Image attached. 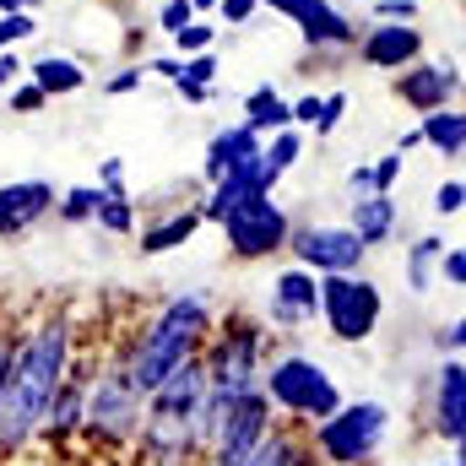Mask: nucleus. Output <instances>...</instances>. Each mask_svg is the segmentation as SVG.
<instances>
[{"label":"nucleus","mask_w":466,"mask_h":466,"mask_svg":"<svg viewBox=\"0 0 466 466\" xmlns=\"http://www.w3.org/2000/svg\"><path fill=\"white\" fill-rule=\"evenodd\" d=\"M71 352H76L71 309H55V315L33 320L27 331H16L5 374H0V461H11L38 434V418H44L49 396L60 390Z\"/></svg>","instance_id":"nucleus-1"},{"label":"nucleus","mask_w":466,"mask_h":466,"mask_svg":"<svg viewBox=\"0 0 466 466\" xmlns=\"http://www.w3.org/2000/svg\"><path fill=\"white\" fill-rule=\"evenodd\" d=\"M207 331H212V299L207 293H174V299H163L157 315L130 337V348L119 352L125 380L147 396L163 374H174L185 358L201 352Z\"/></svg>","instance_id":"nucleus-2"},{"label":"nucleus","mask_w":466,"mask_h":466,"mask_svg":"<svg viewBox=\"0 0 466 466\" xmlns=\"http://www.w3.org/2000/svg\"><path fill=\"white\" fill-rule=\"evenodd\" d=\"M260 390L271 401V412H282L277 423H293V429H309L320 418H331L348 396L342 385L331 380V369L315 358V352H282V358H266L260 369Z\"/></svg>","instance_id":"nucleus-3"},{"label":"nucleus","mask_w":466,"mask_h":466,"mask_svg":"<svg viewBox=\"0 0 466 466\" xmlns=\"http://www.w3.org/2000/svg\"><path fill=\"white\" fill-rule=\"evenodd\" d=\"M266 358H271V331H266L260 320H249V315H228V320H218V326L207 331V342H201L207 390L223 396V401L244 396V390H255Z\"/></svg>","instance_id":"nucleus-4"},{"label":"nucleus","mask_w":466,"mask_h":466,"mask_svg":"<svg viewBox=\"0 0 466 466\" xmlns=\"http://www.w3.org/2000/svg\"><path fill=\"white\" fill-rule=\"evenodd\" d=\"M304 440L326 466H369L390 440V407L385 401H342L331 418L309 423Z\"/></svg>","instance_id":"nucleus-5"},{"label":"nucleus","mask_w":466,"mask_h":466,"mask_svg":"<svg viewBox=\"0 0 466 466\" xmlns=\"http://www.w3.org/2000/svg\"><path fill=\"white\" fill-rule=\"evenodd\" d=\"M136 429H141V390L125 380V369H119V358H115L109 369H98V374L87 380L82 434H87L93 445L115 451V445H130V440H136Z\"/></svg>","instance_id":"nucleus-6"},{"label":"nucleus","mask_w":466,"mask_h":466,"mask_svg":"<svg viewBox=\"0 0 466 466\" xmlns=\"http://www.w3.org/2000/svg\"><path fill=\"white\" fill-rule=\"evenodd\" d=\"M320 320L337 342H369L385 320V293L363 271H331L320 277Z\"/></svg>","instance_id":"nucleus-7"},{"label":"nucleus","mask_w":466,"mask_h":466,"mask_svg":"<svg viewBox=\"0 0 466 466\" xmlns=\"http://www.w3.org/2000/svg\"><path fill=\"white\" fill-rule=\"evenodd\" d=\"M218 228L228 238L233 260H271V255L288 249L293 218H288V207L277 201V190H260V196H244Z\"/></svg>","instance_id":"nucleus-8"},{"label":"nucleus","mask_w":466,"mask_h":466,"mask_svg":"<svg viewBox=\"0 0 466 466\" xmlns=\"http://www.w3.org/2000/svg\"><path fill=\"white\" fill-rule=\"evenodd\" d=\"M271 423H277V412H271V401H266V390H260V385H255V390H244V396H233L201 461L238 466L255 445H260V440H266V434H271Z\"/></svg>","instance_id":"nucleus-9"},{"label":"nucleus","mask_w":466,"mask_h":466,"mask_svg":"<svg viewBox=\"0 0 466 466\" xmlns=\"http://www.w3.org/2000/svg\"><path fill=\"white\" fill-rule=\"evenodd\" d=\"M288 255L299 266H309L315 277H331V271H363V244L348 223H293L288 233Z\"/></svg>","instance_id":"nucleus-10"},{"label":"nucleus","mask_w":466,"mask_h":466,"mask_svg":"<svg viewBox=\"0 0 466 466\" xmlns=\"http://www.w3.org/2000/svg\"><path fill=\"white\" fill-rule=\"evenodd\" d=\"M266 11H277V16H288L293 27H299V38L309 44V49H331V55H342L358 44V22H352L342 5H331V0H260Z\"/></svg>","instance_id":"nucleus-11"},{"label":"nucleus","mask_w":466,"mask_h":466,"mask_svg":"<svg viewBox=\"0 0 466 466\" xmlns=\"http://www.w3.org/2000/svg\"><path fill=\"white\" fill-rule=\"evenodd\" d=\"M396 98L412 115H434L461 98V66L456 60H412L396 71Z\"/></svg>","instance_id":"nucleus-12"},{"label":"nucleus","mask_w":466,"mask_h":466,"mask_svg":"<svg viewBox=\"0 0 466 466\" xmlns=\"http://www.w3.org/2000/svg\"><path fill=\"white\" fill-rule=\"evenodd\" d=\"M352 49L369 71H401V66L423 60V27L418 22H369Z\"/></svg>","instance_id":"nucleus-13"},{"label":"nucleus","mask_w":466,"mask_h":466,"mask_svg":"<svg viewBox=\"0 0 466 466\" xmlns=\"http://www.w3.org/2000/svg\"><path fill=\"white\" fill-rule=\"evenodd\" d=\"M309 320H320V277L293 260V266H282L271 277V326L299 331Z\"/></svg>","instance_id":"nucleus-14"},{"label":"nucleus","mask_w":466,"mask_h":466,"mask_svg":"<svg viewBox=\"0 0 466 466\" xmlns=\"http://www.w3.org/2000/svg\"><path fill=\"white\" fill-rule=\"evenodd\" d=\"M55 196L60 190L49 179H11V185H0V244L38 228L55 212Z\"/></svg>","instance_id":"nucleus-15"},{"label":"nucleus","mask_w":466,"mask_h":466,"mask_svg":"<svg viewBox=\"0 0 466 466\" xmlns=\"http://www.w3.org/2000/svg\"><path fill=\"white\" fill-rule=\"evenodd\" d=\"M429 418H434V434H440L451 451H461V434H466V363L461 358H440Z\"/></svg>","instance_id":"nucleus-16"},{"label":"nucleus","mask_w":466,"mask_h":466,"mask_svg":"<svg viewBox=\"0 0 466 466\" xmlns=\"http://www.w3.org/2000/svg\"><path fill=\"white\" fill-rule=\"evenodd\" d=\"M348 228L358 233L363 249L390 244L396 228H401V207H396V196H390V190H363V196H352L348 201Z\"/></svg>","instance_id":"nucleus-17"},{"label":"nucleus","mask_w":466,"mask_h":466,"mask_svg":"<svg viewBox=\"0 0 466 466\" xmlns=\"http://www.w3.org/2000/svg\"><path fill=\"white\" fill-rule=\"evenodd\" d=\"M260 141H266V136H255L244 119H233V125H223V130H212V141H207V157H201V174H207V185L228 179L233 168H244L249 157H260Z\"/></svg>","instance_id":"nucleus-18"},{"label":"nucleus","mask_w":466,"mask_h":466,"mask_svg":"<svg viewBox=\"0 0 466 466\" xmlns=\"http://www.w3.org/2000/svg\"><path fill=\"white\" fill-rule=\"evenodd\" d=\"M22 76H27L44 98H71V93L87 87V66H82L76 55H38V60L22 66Z\"/></svg>","instance_id":"nucleus-19"},{"label":"nucleus","mask_w":466,"mask_h":466,"mask_svg":"<svg viewBox=\"0 0 466 466\" xmlns=\"http://www.w3.org/2000/svg\"><path fill=\"white\" fill-rule=\"evenodd\" d=\"M201 233V212L196 207H174V212H163V218H152V223H141V255H168V249H179V244H190Z\"/></svg>","instance_id":"nucleus-20"},{"label":"nucleus","mask_w":466,"mask_h":466,"mask_svg":"<svg viewBox=\"0 0 466 466\" xmlns=\"http://www.w3.org/2000/svg\"><path fill=\"white\" fill-rule=\"evenodd\" d=\"M304 456H315L309 440H304V429H293V423H271V434H266V440H260L238 466H299Z\"/></svg>","instance_id":"nucleus-21"},{"label":"nucleus","mask_w":466,"mask_h":466,"mask_svg":"<svg viewBox=\"0 0 466 466\" xmlns=\"http://www.w3.org/2000/svg\"><path fill=\"white\" fill-rule=\"evenodd\" d=\"M418 136H423V147H434L440 157H461L466 152V115L456 104H445V109H434V115H418Z\"/></svg>","instance_id":"nucleus-22"},{"label":"nucleus","mask_w":466,"mask_h":466,"mask_svg":"<svg viewBox=\"0 0 466 466\" xmlns=\"http://www.w3.org/2000/svg\"><path fill=\"white\" fill-rule=\"evenodd\" d=\"M244 125H249L255 136H271V130H288V125H293V109H288V98H282L271 82H260V87L244 93Z\"/></svg>","instance_id":"nucleus-23"},{"label":"nucleus","mask_w":466,"mask_h":466,"mask_svg":"<svg viewBox=\"0 0 466 466\" xmlns=\"http://www.w3.org/2000/svg\"><path fill=\"white\" fill-rule=\"evenodd\" d=\"M93 228L115 233V238H130V233H136V201H130V190H125V185H98Z\"/></svg>","instance_id":"nucleus-24"},{"label":"nucleus","mask_w":466,"mask_h":466,"mask_svg":"<svg viewBox=\"0 0 466 466\" xmlns=\"http://www.w3.org/2000/svg\"><path fill=\"white\" fill-rule=\"evenodd\" d=\"M440 249H445L440 233H423V238L407 244V288L412 293H434V282H440Z\"/></svg>","instance_id":"nucleus-25"},{"label":"nucleus","mask_w":466,"mask_h":466,"mask_svg":"<svg viewBox=\"0 0 466 466\" xmlns=\"http://www.w3.org/2000/svg\"><path fill=\"white\" fill-rule=\"evenodd\" d=\"M260 157H266L277 174H293V168H299V157H304V130H299V125L271 130V136L260 141Z\"/></svg>","instance_id":"nucleus-26"},{"label":"nucleus","mask_w":466,"mask_h":466,"mask_svg":"<svg viewBox=\"0 0 466 466\" xmlns=\"http://www.w3.org/2000/svg\"><path fill=\"white\" fill-rule=\"evenodd\" d=\"M218 33H223V27H218L212 16H190V22H185V27L174 33V55L185 60V55H201V49H218Z\"/></svg>","instance_id":"nucleus-27"},{"label":"nucleus","mask_w":466,"mask_h":466,"mask_svg":"<svg viewBox=\"0 0 466 466\" xmlns=\"http://www.w3.org/2000/svg\"><path fill=\"white\" fill-rule=\"evenodd\" d=\"M93 207H98V185H71L55 196V218L60 223H93Z\"/></svg>","instance_id":"nucleus-28"},{"label":"nucleus","mask_w":466,"mask_h":466,"mask_svg":"<svg viewBox=\"0 0 466 466\" xmlns=\"http://www.w3.org/2000/svg\"><path fill=\"white\" fill-rule=\"evenodd\" d=\"M38 11H0V49H16L27 38H38Z\"/></svg>","instance_id":"nucleus-29"},{"label":"nucleus","mask_w":466,"mask_h":466,"mask_svg":"<svg viewBox=\"0 0 466 466\" xmlns=\"http://www.w3.org/2000/svg\"><path fill=\"white\" fill-rule=\"evenodd\" d=\"M218 49H201V55H185L179 60V76L174 82H207V87H218Z\"/></svg>","instance_id":"nucleus-30"},{"label":"nucleus","mask_w":466,"mask_h":466,"mask_svg":"<svg viewBox=\"0 0 466 466\" xmlns=\"http://www.w3.org/2000/svg\"><path fill=\"white\" fill-rule=\"evenodd\" d=\"M342 115H348V93H320V119H315L309 130H315V136L326 141V136H331V130L342 125Z\"/></svg>","instance_id":"nucleus-31"},{"label":"nucleus","mask_w":466,"mask_h":466,"mask_svg":"<svg viewBox=\"0 0 466 466\" xmlns=\"http://www.w3.org/2000/svg\"><path fill=\"white\" fill-rule=\"evenodd\" d=\"M396 179H401V152L390 147L385 157L369 163V185H374V190H396Z\"/></svg>","instance_id":"nucleus-32"},{"label":"nucleus","mask_w":466,"mask_h":466,"mask_svg":"<svg viewBox=\"0 0 466 466\" xmlns=\"http://www.w3.org/2000/svg\"><path fill=\"white\" fill-rule=\"evenodd\" d=\"M461 207H466V185L451 174V179L434 190V212H440V218H461Z\"/></svg>","instance_id":"nucleus-33"},{"label":"nucleus","mask_w":466,"mask_h":466,"mask_svg":"<svg viewBox=\"0 0 466 466\" xmlns=\"http://www.w3.org/2000/svg\"><path fill=\"white\" fill-rule=\"evenodd\" d=\"M141 82H147V66H119V71L104 76V93H109V98H125V93H136Z\"/></svg>","instance_id":"nucleus-34"},{"label":"nucleus","mask_w":466,"mask_h":466,"mask_svg":"<svg viewBox=\"0 0 466 466\" xmlns=\"http://www.w3.org/2000/svg\"><path fill=\"white\" fill-rule=\"evenodd\" d=\"M5 93H11V115H38V109L49 104V98H44V93H38V87H33L27 76H22V82H11Z\"/></svg>","instance_id":"nucleus-35"},{"label":"nucleus","mask_w":466,"mask_h":466,"mask_svg":"<svg viewBox=\"0 0 466 466\" xmlns=\"http://www.w3.org/2000/svg\"><path fill=\"white\" fill-rule=\"evenodd\" d=\"M440 282H445V288H461L466 282V249L461 244H445V249H440Z\"/></svg>","instance_id":"nucleus-36"},{"label":"nucleus","mask_w":466,"mask_h":466,"mask_svg":"<svg viewBox=\"0 0 466 466\" xmlns=\"http://www.w3.org/2000/svg\"><path fill=\"white\" fill-rule=\"evenodd\" d=\"M255 11H260V0H218L212 16H218V27H244Z\"/></svg>","instance_id":"nucleus-37"},{"label":"nucleus","mask_w":466,"mask_h":466,"mask_svg":"<svg viewBox=\"0 0 466 466\" xmlns=\"http://www.w3.org/2000/svg\"><path fill=\"white\" fill-rule=\"evenodd\" d=\"M190 16H196V5H190V0H163V5H157V27H163L168 38H174Z\"/></svg>","instance_id":"nucleus-38"},{"label":"nucleus","mask_w":466,"mask_h":466,"mask_svg":"<svg viewBox=\"0 0 466 466\" xmlns=\"http://www.w3.org/2000/svg\"><path fill=\"white\" fill-rule=\"evenodd\" d=\"M369 22H418V0H374Z\"/></svg>","instance_id":"nucleus-39"},{"label":"nucleus","mask_w":466,"mask_h":466,"mask_svg":"<svg viewBox=\"0 0 466 466\" xmlns=\"http://www.w3.org/2000/svg\"><path fill=\"white\" fill-rule=\"evenodd\" d=\"M461 342H466L461 320H451V326H440V331H434V352H440V358H461Z\"/></svg>","instance_id":"nucleus-40"},{"label":"nucleus","mask_w":466,"mask_h":466,"mask_svg":"<svg viewBox=\"0 0 466 466\" xmlns=\"http://www.w3.org/2000/svg\"><path fill=\"white\" fill-rule=\"evenodd\" d=\"M288 109H293V125H299V130H309V125L320 119V93H304V98L288 104Z\"/></svg>","instance_id":"nucleus-41"},{"label":"nucleus","mask_w":466,"mask_h":466,"mask_svg":"<svg viewBox=\"0 0 466 466\" xmlns=\"http://www.w3.org/2000/svg\"><path fill=\"white\" fill-rule=\"evenodd\" d=\"M22 66H27V60H22L16 49H0V93H5L11 82H22Z\"/></svg>","instance_id":"nucleus-42"},{"label":"nucleus","mask_w":466,"mask_h":466,"mask_svg":"<svg viewBox=\"0 0 466 466\" xmlns=\"http://www.w3.org/2000/svg\"><path fill=\"white\" fill-rule=\"evenodd\" d=\"M174 93H179L185 104H212V98H218V87H207V82H174Z\"/></svg>","instance_id":"nucleus-43"},{"label":"nucleus","mask_w":466,"mask_h":466,"mask_svg":"<svg viewBox=\"0 0 466 466\" xmlns=\"http://www.w3.org/2000/svg\"><path fill=\"white\" fill-rule=\"evenodd\" d=\"M141 66H147V76H163V82L179 76V55H157V60H141Z\"/></svg>","instance_id":"nucleus-44"},{"label":"nucleus","mask_w":466,"mask_h":466,"mask_svg":"<svg viewBox=\"0 0 466 466\" xmlns=\"http://www.w3.org/2000/svg\"><path fill=\"white\" fill-rule=\"evenodd\" d=\"M98 185H125V157H104L98 163Z\"/></svg>","instance_id":"nucleus-45"},{"label":"nucleus","mask_w":466,"mask_h":466,"mask_svg":"<svg viewBox=\"0 0 466 466\" xmlns=\"http://www.w3.org/2000/svg\"><path fill=\"white\" fill-rule=\"evenodd\" d=\"M348 190H352V196L374 190V185H369V163H358V168H348Z\"/></svg>","instance_id":"nucleus-46"},{"label":"nucleus","mask_w":466,"mask_h":466,"mask_svg":"<svg viewBox=\"0 0 466 466\" xmlns=\"http://www.w3.org/2000/svg\"><path fill=\"white\" fill-rule=\"evenodd\" d=\"M412 147H423V136H418V125H412V130H401V141H396V152H401V157H407V152H412Z\"/></svg>","instance_id":"nucleus-47"},{"label":"nucleus","mask_w":466,"mask_h":466,"mask_svg":"<svg viewBox=\"0 0 466 466\" xmlns=\"http://www.w3.org/2000/svg\"><path fill=\"white\" fill-rule=\"evenodd\" d=\"M11 342H16V331H11V326H0V374H5V358H11Z\"/></svg>","instance_id":"nucleus-48"},{"label":"nucleus","mask_w":466,"mask_h":466,"mask_svg":"<svg viewBox=\"0 0 466 466\" xmlns=\"http://www.w3.org/2000/svg\"><path fill=\"white\" fill-rule=\"evenodd\" d=\"M44 0H0V11H38Z\"/></svg>","instance_id":"nucleus-49"},{"label":"nucleus","mask_w":466,"mask_h":466,"mask_svg":"<svg viewBox=\"0 0 466 466\" xmlns=\"http://www.w3.org/2000/svg\"><path fill=\"white\" fill-rule=\"evenodd\" d=\"M196 5V16H207V11H218V0H190Z\"/></svg>","instance_id":"nucleus-50"},{"label":"nucleus","mask_w":466,"mask_h":466,"mask_svg":"<svg viewBox=\"0 0 466 466\" xmlns=\"http://www.w3.org/2000/svg\"><path fill=\"white\" fill-rule=\"evenodd\" d=\"M440 466H461V451H451V461H440Z\"/></svg>","instance_id":"nucleus-51"}]
</instances>
